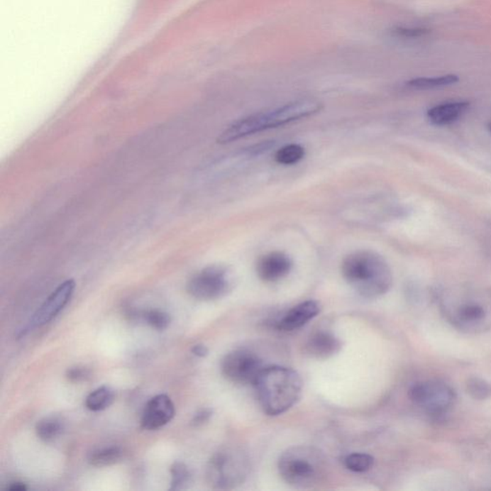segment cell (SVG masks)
I'll list each match as a JSON object with an SVG mask.
<instances>
[{"mask_svg": "<svg viewBox=\"0 0 491 491\" xmlns=\"http://www.w3.org/2000/svg\"><path fill=\"white\" fill-rule=\"evenodd\" d=\"M342 275L357 293L368 299L383 296L392 285L389 264L370 250H358L346 256L342 263Z\"/></svg>", "mask_w": 491, "mask_h": 491, "instance_id": "obj_1", "label": "cell"}, {"mask_svg": "<svg viewBox=\"0 0 491 491\" xmlns=\"http://www.w3.org/2000/svg\"><path fill=\"white\" fill-rule=\"evenodd\" d=\"M262 410L268 416H280L299 400L302 391L301 376L292 368L266 367L255 384Z\"/></svg>", "mask_w": 491, "mask_h": 491, "instance_id": "obj_2", "label": "cell"}, {"mask_svg": "<svg viewBox=\"0 0 491 491\" xmlns=\"http://www.w3.org/2000/svg\"><path fill=\"white\" fill-rule=\"evenodd\" d=\"M320 103L313 100H301L289 103L274 110L253 114L230 125L217 138V143L226 144L245 136L272 128L285 126L296 120L305 118L321 111Z\"/></svg>", "mask_w": 491, "mask_h": 491, "instance_id": "obj_3", "label": "cell"}, {"mask_svg": "<svg viewBox=\"0 0 491 491\" xmlns=\"http://www.w3.org/2000/svg\"><path fill=\"white\" fill-rule=\"evenodd\" d=\"M278 471L292 487L308 490L316 487L326 476V458L312 446L291 447L280 456Z\"/></svg>", "mask_w": 491, "mask_h": 491, "instance_id": "obj_4", "label": "cell"}, {"mask_svg": "<svg viewBox=\"0 0 491 491\" xmlns=\"http://www.w3.org/2000/svg\"><path fill=\"white\" fill-rule=\"evenodd\" d=\"M250 468L249 457L242 449L228 447L215 453L209 460L206 480L216 490H233L247 480Z\"/></svg>", "mask_w": 491, "mask_h": 491, "instance_id": "obj_5", "label": "cell"}, {"mask_svg": "<svg viewBox=\"0 0 491 491\" xmlns=\"http://www.w3.org/2000/svg\"><path fill=\"white\" fill-rule=\"evenodd\" d=\"M443 313L456 329L466 333H482L491 329V304L481 299L444 302Z\"/></svg>", "mask_w": 491, "mask_h": 491, "instance_id": "obj_6", "label": "cell"}, {"mask_svg": "<svg viewBox=\"0 0 491 491\" xmlns=\"http://www.w3.org/2000/svg\"><path fill=\"white\" fill-rule=\"evenodd\" d=\"M409 398L416 407L431 414L446 413L456 400L454 390L443 381L427 380L414 384Z\"/></svg>", "mask_w": 491, "mask_h": 491, "instance_id": "obj_7", "label": "cell"}, {"mask_svg": "<svg viewBox=\"0 0 491 491\" xmlns=\"http://www.w3.org/2000/svg\"><path fill=\"white\" fill-rule=\"evenodd\" d=\"M233 287L230 272L222 266H209L193 275L187 291L200 301H214L226 296Z\"/></svg>", "mask_w": 491, "mask_h": 491, "instance_id": "obj_8", "label": "cell"}, {"mask_svg": "<svg viewBox=\"0 0 491 491\" xmlns=\"http://www.w3.org/2000/svg\"><path fill=\"white\" fill-rule=\"evenodd\" d=\"M265 368L258 354L245 348L236 349L226 354L221 363V370L224 377L234 384L243 386H255L259 375Z\"/></svg>", "mask_w": 491, "mask_h": 491, "instance_id": "obj_9", "label": "cell"}, {"mask_svg": "<svg viewBox=\"0 0 491 491\" xmlns=\"http://www.w3.org/2000/svg\"><path fill=\"white\" fill-rule=\"evenodd\" d=\"M75 286V280H67L52 292L50 296L33 316L29 324L30 329L42 327L55 319L72 299Z\"/></svg>", "mask_w": 491, "mask_h": 491, "instance_id": "obj_10", "label": "cell"}, {"mask_svg": "<svg viewBox=\"0 0 491 491\" xmlns=\"http://www.w3.org/2000/svg\"><path fill=\"white\" fill-rule=\"evenodd\" d=\"M175 416V406L166 395H155L148 401L141 417V426L145 430L160 429L170 422Z\"/></svg>", "mask_w": 491, "mask_h": 491, "instance_id": "obj_11", "label": "cell"}, {"mask_svg": "<svg viewBox=\"0 0 491 491\" xmlns=\"http://www.w3.org/2000/svg\"><path fill=\"white\" fill-rule=\"evenodd\" d=\"M291 258L282 252H272L261 256L256 264V272L265 282H275L287 277L291 272Z\"/></svg>", "mask_w": 491, "mask_h": 491, "instance_id": "obj_12", "label": "cell"}, {"mask_svg": "<svg viewBox=\"0 0 491 491\" xmlns=\"http://www.w3.org/2000/svg\"><path fill=\"white\" fill-rule=\"evenodd\" d=\"M321 312V305L318 302L307 301L291 308L280 321L277 329L283 331H293L301 329L308 321L317 317Z\"/></svg>", "mask_w": 491, "mask_h": 491, "instance_id": "obj_13", "label": "cell"}, {"mask_svg": "<svg viewBox=\"0 0 491 491\" xmlns=\"http://www.w3.org/2000/svg\"><path fill=\"white\" fill-rule=\"evenodd\" d=\"M342 348V343L331 333L319 331L313 334L305 343V353L312 358L329 359Z\"/></svg>", "mask_w": 491, "mask_h": 491, "instance_id": "obj_14", "label": "cell"}, {"mask_svg": "<svg viewBox=\"0 0 491 491\" xmlns=\"http://www.w3.org/2000/svg\"><path fill=\"white\" fill-rule=\"evenodd\" d=\"M468 102H451L441 104L428 111V119L436 126H446L457 121L468 110Z\"/></svg>", "mask_w": 491, "mask_h": 491, "instance_id": "obj_15", "label": "cell"}, {"mask_svg": "<svg viewBox=\"0 0 491 491\" xmlns=\"http://www.w3.org/2000/svg\"><path fill=\"white\" fill-rule=\"evenodd\" d=\"M123 450L118 446H105L92 450L87 456L89 465L96 468L113 465L122 460Z\"/></svg>", "mask_w": 491, "mask_h": 491, "instance_id": "obj_16", "label": "cell"}, {"mask_svg": "<svg viewBox=\"0 0 491 491\" xmlns=\"http://www.w3.org/2000/svg\"><path fill=\"white\" fill-rule=\"evenodd\" d=\"M65 430V422L61 417L50 416L43 417L36 425L37 436L40 440L50 443L62 435Z\"/></svg>", "mask_w": 491, "mask_h": 491, "instance_id": "obj_17", "label": "cell"}, {"mask_svg": "<svg viewBox=\"0 0 491 491\" xmlns=\"http://www.w3.org/2000/svg\"><path fill=\"white\" fill-rule=\"evenodd\" d=\"M114 400L113 389L108 386H102L87 395L86 407L92 412L104 411L113 404Z\"/></svg>", "mask_w": 491, "mask_h": 491, "instance_id": "obj_18", "label": "cell"}, {"mask_svg": "<svg viewBox=\"0 0 491 491\" xmlns=\"http://www.w3.org/2000/svg\"><path fill=\"white\" fill-rule=\"evenodd\" d=\"M458 82H459V77L457 75H449L438 76V77L413 79V80L408 82L407 86L416 89H436V87L451 86Z\"/></svg>", "mask_w": 491, "mask_h": 491, "instance_id": "obj_19", "label": "cell"}, {"mask_svg": "<svg viewBox=\"0 0 491 491\" xmlns=\"http://www.w3.org/2000/svg\"><path fill=\"white\" fill-rule=\"evenodd\" d=\"M171 490H182L191 484L192 475L189 468L184 463H175L171 466Z\"/></svg>", "mask_w": 491, "mask_h": 491, "instance_id": "obj_20", "label": "cell"}, {"mask_svg": "<svg viewBox=\"0 0 491 491\" xmlns=\"http://www.w3.org/2000/svg\"><path fill=\"white\" fill-rule=\"evenodd\" d=\"M304 147L299 144H289L278 150L275 159L280 165H292L304 159Z\"/></svg>", "mask_w": 491, "mask_h": 491, "instance_id": "obj_21", "label": "cell"}, {"mask_svg": "<svg viewBox=\"0 0 491 491\" xmlns=\"http://www.w3.org/2000/svg\"><path fill=\"white\" fill-rule=\"evenodd\" d=\"M375 459L365 453H353L345 459V465L348 470L362 473L373 468Z\"/></svg>", "mask_w": 491, "mask_h": 491, "instance_id": "obj_22", "label": "cell"}, {"mask_svg": "<svg viewBox=\"0 0 491 491\" xmlns=\"http://www.w3.org/2000/svg\"><path fill=\"white\" fill-rule=\"evenodd\" d=\"M141 317L152 329L160 330V331L167 329L171 324L170 315L162 310H146L144 311Z\"/></svg>", "mask_w": 491, "mask_h": 491, "instance_id": "obj_23", "label": "cell"}, {"mask_svg": "<svg viewBox=\"0 0 491 491\" xmlns=\"http://www.w3.org/2000/svg\"><path fill=\"white\" fill-rule=\"evenodd\" d=\"M469 394L476 399H485L491 395L490 385L482 379L474 378L468 385Z\"/></svg>", "mask_w": 491, "mask_h": 491, "instance_id": "obj_24", "label": "cell"}, {"mask_svg": "<svg viewBox=\"0 0 491 491\" xmlns=\"http://www.w3.org/2000/svg\"><path fill=\"white\" fill-rule=\"evenodd\" d=\"M392 33L397 37L405 38V39H416V38L426 36L428 33H429V30L425 28H410V27H397Z\"/></svg>", "mask_w": 491, "mask_h": 491, "instance_id": "obj_25", "label": "cell"}, {"mask_svg": "<svg viewBox=\"0 0 491 491\" xmlns=\"http://www.w3.org/2000/svg\"><path fill=\"white\" fill-rule=\"evenodd\" d=\"M91 377V372L84 367L70 368L67 372V378L73 383H80Z\"/></svg>", "mask_w": 491, "mask_h": 491, "instance_id": "obj_26", "label": "cell"}, {"mask_svg": "<svg viewBox=\"0 0 491 491\" xmlns=\"http://www.w3.org/2000/svg\"><path fill=\"white\" fill-rule=\"evenodd\" d=\"M211 416L212 411L210 410V409H202V410H199L197 413L195 414V416H193L192 420H191V424L196 427L201 426V425L206 424Z\"/></svg>", "mask_w": 491, "mask_h": 491, "instance_id": "obj_27", "label": "cell"}, {"mask_svg": "<svg viewBox=\"0 0 491 491\" xmlns=\"http://www.w3.org/2000/svg\"><path fill=\"white\" fill-rule=\"evenodd\" d=\"M191 353L194 354L195 356L203 358V357H206L209 354V348L206 346L199 343V345H195L191 348Z\"/></svg>", "mask_w": 491, "mask_h": 491, "instance_id": "obj_28", "label": "cell"}, {"mask_svg": "<svg viewBox=\"0 0 491 491\" xmlns=\"http://www.w3.org/2000/svg\"><path fill=\"white\" fill-rule=\"evenodd\" d=\"M7 490L11 491H26L27 490V487L23 482H15L8 485Z\"/></svg>", "mask_w": 491, "mask_h": 491, "instance_id": "obj_29", "label": "cell"}, {"mask_svg": "<svg viewBox=\"0 0 491 491\" xmlns=\"http://www.w3.org/2000/svg\"><path fill=\"white\" fill-rule=\"evenodd\" d=\"M488 128H490V132H491V123H490V126H488Z\"/></svg>", "mask_w": 491, "mask_h": 491, "instance_id": "obj_30", "label": "cell"}]
</instances>
